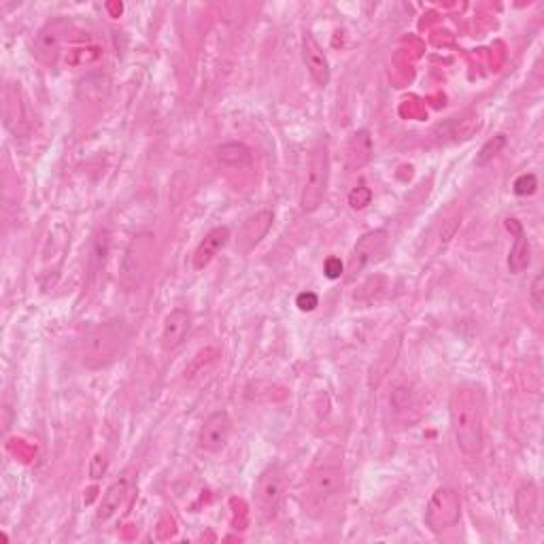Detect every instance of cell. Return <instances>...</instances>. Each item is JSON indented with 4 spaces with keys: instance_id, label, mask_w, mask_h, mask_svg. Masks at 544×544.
Here are the masks:
<instances>
[{
    "instance_id": "8fae6325",
    "label": "cell",
    "mask_w": 544,
    "mask_h": 544,
    "mask_svg": "<svg viewBox=\"0 0 544 544\" xmlns=\"http://www.w3.org/2000/svg\"><path fill=\"white\" fill-rule=\"evenodd\" d=\"M302 62H304L306 70H309V75L317 85L328 87L332 70H329L326 52H323V47L317 43V38L313 37L311 32H306V35L302 37Z\"/></svg>"
},
{
    "instance_id": "ba28073f",
    "label": "cell",
    "mask_w": 544,
    "mask_h": 544,
    "mask_svg": "<svg viewBox=\"0 0 544 544\" xmlns=\"http://www.w3.org/2000/svg\"><path fill=\"white\" fill-rule=\"evenodd\" d=\"M285 493V472L279 464H268L257 476L254 502L262 519H272L279 513Z\"/></svg>"
},
{
    "instance_id": "8992f818",
    "label": "cell",
    "mask_w": 544,
    "mask_h": 544,
    "mask_svg": "<svg viewBox=\"0 0 544 544\" xmlns=\"http://www.w3.org/2000/svg\"><path fill=\"white\" fill-rule=\"evenodd\" d=\"M73 24L66 18L49 20L41 30L37 32L35 43H32V56L45 66H53L64 56L66 43H69Z\"/></svg>"
},
{
    "instance_id": "d4e9b609",
    "label": "cell",
    "mask_w": 544,
    "mask_h": 544,
    "mask_svg": "<svg viewBox=\"0 0 544 544\" xmlns=\"http://www.w3.org/2000/svg\"><path fill=\"white\" fill-rule=\"evenodd\" d=\"M530 302L532 306H534L536 313H542V306H544V274H536V279L532 281V288H530Z\"/></svg>"
},
{
    "instance_id": "4fadbf2b",
    "label": "cell",
    "mask_w": 544,
    "mask_h": 544,
    "mask_svg": "<svg viewBox=\"0 0 544 544\" xmlns=\"http://www.w3.org/2000/svg\"><path fill=\"white\" fill-rule=\"evenodd\" d=\"M191 329V313L188 309H173L164 317L160 345L164 351H175L183 345Z\"/></svg>"
},
{
    "instance_id": "52a82bcc",
    "label": "cell",
    "mask_w": 544,
    "mask_h": 544,
    "mask_svg": "<svg viewBox=\"0 0 544 544\" xmlns=\"http://www.w3.org/2000/svg\"><path fill=\"white\" fill-rule=\"evenodd\" d=\"M461 519V499L459 493L451 487H438L426 504L423 521L434 534H443L459 524Z\"/></svg>"
},
{
    "instance_id": "603a6c76",
    "label": "cell",
    "mask_w": 544,
    "mask_h": 544,
    "mask_svg": "<svg viewBox=\"0 0 544 544\" xmlns=\"http://www.w3.org/2000/svg\"><path fill=\"white\" fill-rule=\"evenodd\" d=\"M372 202V190L366 188V185H360L349 194V207L355 208V211H361Z\"/></svg>"
},
{
    "instance_id": "e0dca14e",
    "label": "cell",
    "mask_w": 544,
    "mask_h": 544,
    "mask_svg": "<svg viewBox=\"0 0 544 544\" xmlns=\"http://www.w3.org/2000/svg\"><path fill=\"white\" fill-rule=\"evenodd\" d=\"M507 228L515 234L513 247H510V254H508V271L513 274H521L532 262L530 240H527L524 225L516 222V219H507Z\"/></svg>"
},
{
    "instance_id": "4316f807",
    "label": "cell",
    "mask_w": 544,
    "mask_h": 544,
    "mask_svg": "<svg viewBox=\"0 0 544 544\" xmlns=\"http://www.w3.org/2000/svg\"><path fill=\"white\" fill-rule=\"evenodd\" d=\"M343 262L338 257H328L326 264H323V272H326L328 279H340L343 277Z\"/></svg>"
},
{
    "instance_id": "d6986e66",
    "label": "cell",
    "mask_w": 544,
    "mask_h": 544,
    "mask_svg": "<svg viewBox=\"0 0 544 544\" xmlns=\"http://www.w3.org/2000/svg\"><path fill=\"white\" fill-rule=\"evenodd\" d=\"M538 513V489L534 483H524L515 496V515L521 527H530Z\"/></svg>"
},
{
    "instance_id": "9c48e42d",
    "label": "cell",
    "mask_w": 544,
    "mask_h": 544,
    "mask_svg": "<svg viewBox=\"0 0 544 544\" xmlns=\"http://www.w3.org/2000/svg\"><path fill=\"white\" fill-rule=\"evenodd\" d=\"M232 436V419L225 410H215L202 423L200 432H198V449L207 455L222 453Z\"/></svg>"
},
{
    "instance_id": "7a4b0ae2",
    "label": "cell",
    "mask_w": 544,
    "mask_h": 544,
    "mask_svg": "<svg viewBox=\"0 0 544 544\" xmlns=\"http://www.w3.org/2000/svg\"><path fill=\"white\" fill-rule=\"evenodd\" d=\"M130 345V328L124 321H104L90 328L77 343V357L90 370L115 364Z\"/></svg>"
},
{
    "instance_id": "277c9868",
    "label": "cell",
    "mask_w": 544,
    "mask_h": 544,
    "mask_svg": "<svg viewBox=\"0 0 544 544\" xmlns=\"http://www.w3.org/2000/svg\"><path fill=\"white\" fill-rule=\"evenodd\" d=\"M153 254H156V236L150 232L132 236L119 264V283L124 289L134 291L145 283L153 264Z\"/></svg>"
},
{
    "instance_id": "484cf974",
    "label": "cell",
    "mask_w": 544,
    "mask_h": 544,
    "mask_svg": "<svg viewBox=\"0 0 544 544\" xmlns=\"http://www.w3.org/2000/svg\"><path fill=\"white\" fill-rule=\"evenodd\" d=\"M296 304H298L300 311H315L320 306V298L313 291H302L298 298H296Z\"/></svg>"
},
{
    "instance_id": "83f0119b",
    "label": "cell",
    "mask_w": 544,
    "mask_h": 544,
    "mask_svg": "<svg viewBox=\"0 0 544 544\" xmlns=\"http://www.w3.org/2000/svg\"><path fill=\"white\" fill-rule=\"evenodd\" d=\"M104 472H107V459H104L102 455H96V458L92 459V464H90L92 479H101Z\"/></svg>"
},
{
    "instance_id": "5bb4252c",
    "label": "cell",
    "mask_w": 544,
    "mask_h": 544,
    "mask_svg": "<svg viewBox=\"0 0 544 544\" xmlns=\"http://www.w3.org/2000/svg\"><path fill=\"white\" fill-rule=\"evenodd\" d=\"M4 126L15 136H24L28 130V115L18 84L4 87Z\"/></svg>"
},
{
    "instance_id": "9a60e30c",
    "label": "cell",
    "mask_w": 544,
    "mask_h": 544,
    "mask_svg": "<svg viewBox=\"0 0 544 544\" xmlns=\"http://www.w3.org/2000/svg\"><path fill=\"white\" fill-rule=\"evenodd\" d=\"M130 485H132V479L128 475H124L122 479L115 481L113 485H109L107 491L102 493L101 504H98L96 524H109V521H111L113 516L124 508V504L128 502V496H130Z\"/></svg>"
},
{
    "instance_id": "30bf717a",
    "label": "cell",
    "mask_w": 544,
    "mask_h": 544,
    "mask_svg": "<svg viewBox=\"0 0 544 544\" xmlns=\"http://www.w3.org/2000/svg\"><path fill=\"white\" fill-rule=\"evenodd\" d=\"M387 230H370L357 240L349 257V277L355 279L364 268L370 266L387 247Z\"/></svg>"
},
{
    "instance_id": "2e32d148",
    "label": "cell",
    "mask_w": 544,
    "mask_h": 544,
    "mask_svg": "<svg viewBox=\"0 0 544 544\" xmlns=\"http://www.w3.org/2000/svg\"><path fill=\"white\" fill-rule=\"evenodd\" d=\"M230 243V228L228 225H217L208 232L205 239L200 240V245L196 247L194 257H191V264H194V271H205V268L215 260L219 251L223 249L225 245Z\"/></svg>"
},
{
    "instance_id": "44dd1931",
    "label": "cell",
    "mask_w": 544,
    "mask_h": 544,
    "mask_svg": "<svg viewBox=\"0 0 544 544\" xmlns=\"http://www.w3.org/2000/svg\"><path fill=\"white\" fill-rule=\"evenodd\" d=\"M217 162L225 168L243 170L251 166L254 153L243 142H225V145L217 147Z\"/></svg>"
},
{
    "instance_id": "7402d4cb",
    "label": "cell",
    "mask_w": 544,
    "mask_h": 544,
    "mask_svg": "<svg viewBox=\"0 0 544 544\" xmlns=\"http://www.w3.org/2000/svg\"><path fill=\"white\" fill-rule=\"evenodd\" d=\"M504 145H507V136L504 134H496L493 139H489L485 145L481 147L479 156H476V160H475L476 166H485V164L491 162L493 158H496L498 153L504 150Z\"/></svg>"
},
{
    "instance_id": "6da1fadb",
    "label": "cell",
    "mask_w": 544,
    "mask_h": 544,
    "mask_svg": "<svg viewBox=\"0 0 544 544\" xmlns=\"http://www.w3.org/2000/svg\"><path fill=\"white\" fill-rule=\"evenodd\" d=\"M449 421L455 444L464 455H479L485 447V394L479 385L464 383L449 400Z\"/></svg>"
},
{
    "instance_id": "ac0fdd59",
    "label": "cell",
    "mask_w": 544,
    "mask_h": 544,
    "mask_svg": "<svg viewBox=\"0 0 544 544\" xmlns=\"http://www.w3.org/2000/svg\"><path fill=\"white\" fill-rule=\"evenodd\" d=\"M372 153H375V147H372V136L368 130H355L353 134L349 136L347 147H345V160H347L349 170H360L370 164Z\"/></svg>"
},
{
    "instance_id": "7c38bea8",
    "label": "cell",
    "mask_w": 544,
    "mask_h": 544,
    "mask_svg": "<svg viewBox=\"0 0 544 544\" xmlns=\"http://www.w3.org/2000/svg\"><path fill=\"white\" fill-rule=\"evenodd\" d=\"M272 222H274V213L268 211V208H262V211H257L256 215H251L243 223V228H240L239 239H236V249H239L240 254H249V251H254L256 247L262 243L264 236L268 234V230L272 228Z\"/></svg>"
},
{
    "instance_id": "ffe728a7",
    "label": "cell",
    "mask_w": 544,
    "mask_h": 544,
    "mask_svg": "<svg viewBox=\"0 0 544 544\" xmlns=\"http://www.w3.org/2000/svg\"><path fill=\"white\" fill-rule=\"evenodd\" d=\"M102 56V47L96 43H75V45L66 47L64 64L70 69H87V66L101 62Z\"/></svg>"
},
{
    "instance_id": "5b68a950",
    "label": "cell",
    "mask_w": 544,
    "mask_h": 544,
    "mask_svg": "<svg viewBox=\"0 0 544 544\" xmlns=\"http://www.w3.org/2000/svg\"><path fill=\"white\" fill-rule=\"evenodd\" d=\"M329 185V153L326 145H317L309 156L304 188L300 194V208L304 213H315L326 200Z\"/></svg>"
},
{
    "instance_id": "3957f363",
    "label": "cell",
    "mask_w": 544,
    "mask_h": 544,
    "mask_svg": "<svg viewBox=\"0 0 544 544\" xmlns=\"http://www.w3.org/2000/svg\"><path fill=\"white\" fill-rule=\"evenodd\" d=\"M345 493V466L338 455H326L313 466L304 483V502L313 515L323 516L338 507Z\"/></svg>"
},
{
    "instance_id": "cb8c5ba5",
    "label": "cell",
    "mask_w": 544,
    "mask_h": 544,
    "mask_svg": "<svg viewBox=\"0 0 544 544\" xmlns=\"http://www.w3.org/2000/svg\"><path fill=\"white\" fill-rule=\"evenodd\" d=\"M513 188H515V194L516 196H532L538 190L536 175H532V173L521 175V177H516Z\"/></svg>"
}]
</instances>
